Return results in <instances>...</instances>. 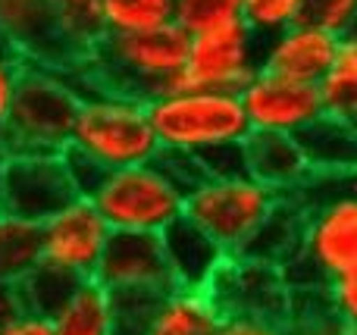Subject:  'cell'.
I'll return each mask as SVG.
<instances>
[{"label": "cell", "instance_id": "cell-19", "mask_svg": "<svg viewBox=\"0 0 357 335\" xmlns=\"http://www.w3.org/2000/svg\"><path fill=\"white\" fill-rule=\"evenodd\" d=\"M220 320V311L204 292L173 288L151 307L138 335H213Z\"/></svg>", "mask_w": 357, "mask_h": 335}, {"label": "cell", "instance_id": "cell-8", "mask_svg": "<svg viewBox=\"0 0 357 335\" xmlns=\"http://www.w3.org/2000/svg\"><path fill=\"white\" fill-rule=\"evenodd\" d=\"M260 69V38L241 19L226 25H213L188 35V54L178 72L176 85L182 88H207V91H241L248 79Z\"/></svg>", "mask_w": 357, "mask_h": 335}, {"label": "cell", "instance_id": "cell-23", "mask_svg": "<svg viewBox=\"0 0 357 335\" xmlns=\"http://www.w3.org/2000/svg\"><path fill=\"white\" fill-rule=\"evenodd\" d=\"M41 263V226L0 210V282H22Z\"/></svg>", "mask_w": 357, "mask_h": 335}, {"label": "cell", "instance_id": "cell-16", "mask_svg": "<svg viewBox=\"0 0 357 335\" xmlns=\"http://www.w3.org/2000/svg\"><path fill=\"white\" fill-rule=\"evenodd\" d=\"M245 173L276 194H289L310 173V163L298 135L289 132H248L241 141Z\"/></svg>", "mask_w": 357, "mask_h": 335}, {"label": "cell", "instance_id": "cell-32", "mask_svg": "<svg viewBox=\"0 0 357 335\" xmlns=\"http://www.w3.org/2000/svg\"><path fill=\"white\" fill-rule=\"evenodd\" d=\"M285 329H289V335H351L329 313V304H320V311H307V313L291 311Z\"/></svg>", "mask_w": 357, "mask_h": 335}, {"label": "cell", "instance_id": "cell-29", "mask_svg": "<svg viewBox=\"0 0 357 335\" xmlns=\"http://www.w3.org/2000/svg\"><path fill=\"white\" fill-rule=\"evenodd\" d=\"M323 295H326L329 313L345 326L348 332L357 329V263L348 270H342L339 276L323 286Z\"/></svg>", "mask_w": 357, "mask_h": 335}, {"label": "cell", "instance_id": "cell-1", "mask_svg": "<svg viewBox=\"0 0 357 335\" xmlns=\"http://www.w3.org/2000/svg\"><path fill=\"white\" fill-rule=\"evenodd\" d=\"M188 54V31L163 25L138 35H104L79 69H73L82 85L113 94H129L138 100H154L176 85Z\"/></svg>", "mask_w": 357, "mask_h": 335}, {"label": "cell", "instance_id": "cell-24", "mask_svg": "<svg viewBox=\"0 0 357 335\" xmlns=\"http://www.w3.org/2000/svg\"><path fill=\"white\" fill-rule=\"evenodd\" d=\"M56 31L82 63L107 35L104 29V0H50Z\"/></svg>", "mask_w": 357, "mask_h": 335}, {"label": "cell", "instance_id": "cell-38", "mask_svg": "<svg viewBox=\"0 0 357 335\" xmlns=\"http://www.w3.org/2000/svg\"><path fill=\"white\" fill-rule=\"evenodd\" d=\"M0 54H16V50H13V44L6 41V35H3V31H0ZM16 56H19V54H16Z\"/></svg>", "mask_w": 357, "mask_h": 335}, {"label": "cell", "instance_id": "cell-39", "mask_svg": "<svg viewBox=\"0 0 357 335\" xmlns=\"http://www.w3.org/2000/svg\"><path fill=\"white\" fill-rule=\"evenodd\" d=\"M3 163H6V150H3V144H0V173H3Z\"/></svg>", "mask_w": 357, "mask_h": 335}, {"label": "cell", "instance_id": "cell-21", "mask_svg": "<svg viewBox=\"0 0 357 335\" xmlns=\"http://www.w3.org/2000/svg\"><path fill=\"white\" fill-rule=\"evenodd\" d=\"M310 169H357V125L320 113L310 125L298 132Z\"/></svg>", "mask_w": 357, "mask_h": 335}, {"label": "cell", "instance_id": "cell-28", "mask_svg": "<svg viewBox=\"0 0 357 335\" xmlns=\"http://www.w3.org/2000/svg\"><path fill=\"white\" fill-rule=\"evenodd\" d=\"M235 19H241V0H176L173 22L188 35L235 22Z\"/></svg>", "mask_w": 357, "mask_h": 335}, {"label": "cell", "instance_id": "cell-34", "mask_svg": "<svg viewBox=\"0 0 357 335\" xmlns=\"http://www.w3.org/2000/svg\"><path fill=\"white\" fill-rule=\"evenodd\" d=\"M22 56L16 54H0V132H3L6 123V113H10L13 104V94H16L19 85V75H22Z\"/></svg>", "mask_w": 357, "mask_h": 335}, {"label": "cell", "instance_id": "cell-30", "mask_svg": "<svg viewBox=\"0 0 357 335\" xmlns=\"http://www.w3.org/2000/svg\"><path fill=\"white\" fill-rule=\"evenodd\" d=\"M304 19L342 38L357 25V0H307Z\"/></svg>", "mask_w": 357, "mask_h": 335}, {"label": "cell", "instance_id": "cell-11", "mask_svg": "<svg viewBox=\"0 0 357 335\" xmlns=\"http://www.w3.org/2000/svg\"><path fill=\"white\" fill-rule=\"evenodd\" d=\"M94 279L110 288L113 298L160 301L176 288L160 248V235L151 232H113L94 270Z\"/></svg>", "mask_w": 357, "mask_h": 335}, {"label": "cell", "instance_id": "cell-26", "mask_svg": "<svg viewBox=\"0 0 357 335\" xmlns=\"http://www.w3.org/2000/svg\"><path fill=\"white\" fill-rule=\"evenodd\" d=\"M75 282H79L75 276L63 273V270L50 267V263H38V267L19 282L25 311L41 313V317H54L63 301L69 298V292L75 288Z\"/></svg>", "mask_w": 357, "mask_h": 335}, {"label": "cell", "instance_id": "cell-20", "mask_svg": "<svg viewBox=\"0 0 357 335\" xmlns=\"http://www.w3.org/2000/svg\"><path fill=\"white\" fill-rule=\"evenodd\" d=\"M301 229H304V210L289 194H279L273 213L248 238L241 254H235V257L260 260V263H270V267H282V263H289L295 257L298 244H301Z\"/></svg>", "mask_w": 357, "mask_h": 335}, {"label": "cell", "instance_id": "cell-13", "mask_svg": "<svg viewBox=\"0 0 357 335\" xmlns=\"http://www.w3.org/2000/svg\"><path fill=\"white\" fill-rule=\"evenodd\" d=\"M241 110L251 132H289L298 135L323 113L320 88L314 81H298L257 69L238 91Z\"/></svg>", "mask_w": 357, "mask_h": 335}, {"label": "cell", "instance_id": "cell-37", "mask_svg": "<svg viewBox=\"0 0 357 335\" xmlns=\"http://www.w3.org/2000/svg\"><path fill=\"white\" fill-rule=\"evenodd\" d=\"M0 335H54V326H50V317H41V313H29L25 311L19 320H13Z\"/></svg>", "mask_w": 357, "mask_h": 335}, {"label": "cell", "instance_id": "cell-22", "mask_svg": "<svg viewBox=\"0 0 357 335\" xmlns=\"http://www.w3.org/2000/svg\"><path fill=\"white\" fill-rule=\"evenodd\" d=\"M323 100V113L339 119H357V29L339 38L333 66L317 81Z\"/></svg>", "mask_w": 357, "mask_h": 335}, {"label": "cell", "instance_id": "cell-12", "mask_svg": "<svg viewBox=\"0 0 357 335\" xmlns=\"http://www.w3.org/2000/svg\"><path fill=\"white\" fill-rule=\"evenodd\" d=\"M113 229L88 198H73L63 210L41 223V263L63 270L75 279L94 276Z\"/></svg>", "mask_w": 357, "mask_h": 335}, {"label": "cell", "instance_id": "cell-36", "mask_svg": "<svg viewBox=\"0 0 357 335\" xmlns=\"http://www.w3.org/2000/svg\"><path fill=\"white\" fill-rule=\"evenodd\" d=\"M25 313V301L19 292V282H0V332Z\"/></svg>", "mask_w": 357, "mask_h": 335}, {"label": "cell", "instance_id": "cell-3", "mask_svg": "<svg viewBox=\"0 0 357 335\" xmlns=\"http://www.w3.org/2000/svg\"><path fill=\"white\" fill-rule=\"evenodd\" d=\"M69 148L100 169H123L160 157L148 100L88 88L75 113Z\"/></svg>", "mask_w": 357, "mask_h": 335}, {"label": "cell", "instance_id": "cell-25", "mask_svg": "<svg viewBox=\"0 0 357 335\" xmlns=\"http://www.w3.org/2000/svg\"><path fill=\"white\" fill-rule=\"evenodd\" d=\"M176 0H104L107 35H138L173 25Z\"/></svg>", "mask_w": 357, "mask_h": 335}, {"label": "cell", "instance_id": "cell-2", "mask_svg": "<svg viewBox=\"0 0 357 335\" xmlns=\"http://www.w3.org/2000/svg\"><path fill=\"white\" fill-rule=\"evenodd\" d=\"M82 85L73 69L25 63L6 113L0 144L6 154H63L69 148Z\"/></svg>", "mask_w": 357, "mask_h": 335}, {"label": "cell", "instance_id": "cell-15", "mask_svg": "<svg viewBox=\"0 0 357 335\" xmlns=\"http://www.w3.org/2000/svg\"><path fill=\"white\" fill-rule=\"evenodd\" d=\"M335 47H339V38L301 19L279 35L260 41V69L317 85L333 66Z\"/></svg>", "mask_w": 357, "mask_h": 335}, {"label": "cell", "instance_id": "cell-4", "mask_svg": "<svg viewBox=\"0 0 357 335\" xmlns=\"http://www.w3.org/2000/svg\"><path fill=\"white\" fill-rule=\"evenodd\" d=\"M148 110L157 144L169 154L197 157L220 144L245 141L251 132L235 91L182 88L148 100Z\"/></svg>", "mask_w": 357, "mask_h": 335}, {"label": "cell", "instance_id": "cell-7", "mask_svg": "<svg viewBox=\"0 0 357 335\" xmlns=\"http://www.w3.org/2000/svg\"><path fill=\"white\" fill-rule=\"evenodd\" d=\"M357 263V194L329 201L304 213L301 244L295 257L282 263V276L298 288H323L333 276Z\"/></svg>", "mask_w": 357, "mask_h": 335}, {"label": "cell", "instance_id": "cell-40", "mask_svg": "<svg viewBox=\"0 0 357 335\" xmlns=\"http://www.w3.org/2000/svg\"><path fill=\"white\" fill-rule=\"evenodd\" d=\"M351 335H357V329H354V332H351Z\"/></svg>", "mask_w": 357, "mask_h": 335}, {"label": "cell", "instance_id": "cell-27", "mask_svg": "<svg viewBox=\"0 0 357 335\" xmlns=\"http://www.w3.org/2000/svg\"><path fill=\"white\" fill-rule=\"evenodd\" d=\"M307 0H241V22L264 41L301 22Z\"/></svg>", "mask_w": 357, "mask_h": 335}, {"label": "cell", "instance_id": "cell-5", "mask_svg": "<svg viewBox=\"0 0 357 335\" xmlns=\"http://www.w3.org/2000/svg\"><path fill=\"white\" fill-rule=\"evenodd\" d=\"M104 223L113 232H151L160 235L173 219L182 217L185 188L157 160L123 169H107L88 194Z\"/></svg>", "mask_w": 357, "mask_h": 335}, {"label": "cell", "instance_id": "cell-14", "mask_svg": "<svg viewBox=\"0 0 357 335\" xmlns=\"http://www.w3.org/2000/svg\"><path fill=\"white\" fill-rule=\"evenodd\" d=\"M0 31L22 63L47 69H79L82 60L56 31L50 0H0Z\"/></svg>", "mask_w": 357, "mask_h": 335}, {"label": "cell", "instance_id": "cell-33", "mask_svg": "<svg viewBox=\"0 0 357 335\" xmlns=\"http://www.w3.org/2000/svg\"><path fill=\"white\" fill-rule=\"evenodd\" d=\"M63 163H66V173H69V179H73V188L79 198H88V194L94 192V185L100 182V176L107 173V169H100L94 160H88L85 154H79V150H73V148L63 150Z\"/></svg>", "mask_w": 357, "mask_h": 335}, {"label": "cell", "instance_id": "cell-41", "mask_svg": "<svg viewBox=\"0 0 357 335\" xmlns=\"http://www.w3.org/2000/svg\"><path fill=\"white\" fill-rule=\"evenodd\" d=\"M354 125H357V119H354Z\"/></svg>", "mask_w": 357, "mask_h": 335}, {"label": "cell", "instance_id": "cell-18", "mask_svg": "<svg viewBox=\"0 0 357 335\" xmlns=\"http://www.w3.org/2000/svg\"><path fill=\"white\" fill-rule=\"evenodd\" d=\"M54 335H116V298L94 276L79 279L60 311L50 317Z\"/></svg>", "mask_w": 357, "mask_h": 335}, {"label": "cell", "instance_id": "cell-17", "mask_svg": "<svg viewBox=\"0 0 357 335\" xmlns=\"http://www.w3.org/2000/svg\"><path fill=\"white\" fill-rule=\"evenodd\" d=\"M160 248H163V257H167L173 286L195 288V292H204L210 276H213L216 270H220V263L229 257L226 251L204 229H197L185 213L160 232Z\"/></svg>", "mask_w": 357, "mask_h": 335}, {"label": "cell", "instance_id": "cell-10", "mask_svg": "<svg viewBox=\"0 0 357 335\" xmlns=\"http://www.w3.org/2000/svg\"><path fill=\"white\" fill-rule=\"evenodd\" d=\"M79 198L63 154H6L0 173V210L41 226Z\"/></svg>", "mask_w": 357, "mask_h": 335}, {"label": "cell", "instance_id": "cell-31", "mask_svg": "<svg viewBox=\"0 0 357 335\" xmlns=\"http://www.w3.org/2000/svg\"><path fill=\"white\" fill-rule=\"evenodd\" d=\"M197 166L204 176H213V179H229V176H248L245 173V150L238 144H220V148H210L204 154L195 157Z\"/></svg>", "mask_w": 357, "mask_h": 335}, {"label": "cell", "instance_id": "cell-35", "mask_svg": "<svg viewBox=\"0 0 357 335\" xmlns=\"http://www.w3.org/2000/svg\"><path fill=\"white\" fill-rule=\"evenodd\" d=\"M213 335H289L282 323H270V320H254V317H222Z\"/></svg>", "mask_w": 357, "mask_h": 335}, {"label": "cell", "instance_id": "cell-6", "mask_svg": "<svg viewBox=\"0 0 357 335\" xmlns=\"http://www.w3.org/2000/svg\"><path fill=\"white\" fill-rule=\"evenodd\" d=\"M276 201L279 194L251 176H229V179L204 176L185 192L182 213L197 229L207 232L229 257H235L241 254L248 238L264 226Z\"/></svg>", "mask_w": 357, "mask_h": 335}, {"label": "cell", "instance_id": "cell-9", "mask_svg": "<svg viewBox=\"0 0 357 335\" xmlns=\"http://www.w3.org/2000/svg\"><path fill=\"white\" fill-rule=\"evenodd\" d=\"M204 295L213 301L220 317H254L270 323H289L291 311V286L282 270L248 257H226Z\"/></svg>", "mask_w": 357, "mask_h": 335}]
</instances>
